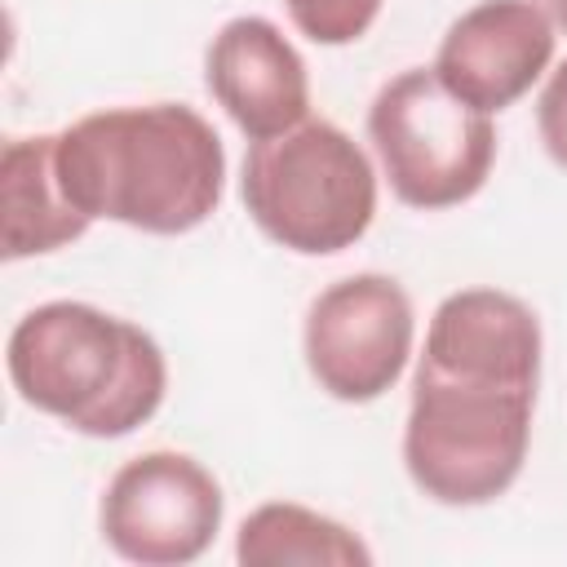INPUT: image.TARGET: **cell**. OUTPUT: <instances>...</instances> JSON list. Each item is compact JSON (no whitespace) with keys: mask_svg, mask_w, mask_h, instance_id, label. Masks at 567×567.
<instances>
[{"mask_svg":"<svg viewBox=\"0 0 567 567\" xmlns=\"http://www.w3.org/2000/svg\"><path fill=\"white\" fill-rule=\"evenodd\" d=\"M558 27L536 0H478L439 40L434 75L470 106H514L554 62Z\"/></svg>","mask_w":567,"mask_h":567,"instance_id":"obj_8","label":"cell"},{"mask_svg":"<svg viewBox=\"0 0 567 567\" xmlns=\"http://www.w3.org/2000/svg\"><path fill=\"white\" fill-rule=\"evenodd\" d=\"M0 217H4V261L58 252L93 226L66 199V190L58 182L53 133L4 142V155H0Z\"/></svg>","mask_w":567,"mask_h":567,"instance_id":"obj_11","label":"cell"},{"mask_svg":"<svg viewBox=\"0 0 567 567\" xmlns=\"http://www.w3.org/2000/svg\"><path fill=\"white\" fill-rule=\"evenodd\" d=\"M58 182L89 221H120L146 235L204 226L226 190L217 128L186 102L111 106L53 133Z\"/></svg>","mask_w":567,"mask_h":567,"instance_id":"obj_1","label":"cell"},{"mask_svg":"<svg viewBox=\"0 0 567 567\" xmlns=\"http://www.w3.org/2000/svg\"><path fill=\"white\" fill-rule=\"evenodd\" d=\"M9 381L18 399L89 439H124L168 394L159 341L89 301H44L9 332Z\"/></svg>","mask_w":567,"mask_h":567,"instance_id":"obj_2","label":"cell"},{"mask_svg":"<svg viewBox=\"0 0 567 567\" xmlns=\"http://www.w3.org/2000/svg\"><path fill=\"white\" fill-rule=\"evenodd\" d=\"M416 337L412 297L399 279L363 270L328 284L301 323V354L315 385L341 403L381 399L408 368Z\"/></svg>","mask_w":567,"mask_h":567,"instance_id":"obj_6","label":"cell"},{"mask_svg":"<svg viewBox=\"0 0 567 567\" xmlns=\"http://www.w3.org/2000/svg\"><path fill=\"white\" fill-rule=\"evenodd\" d=\"M204 84L248 142L275 137L310 115V75L292 40L257 13L230 18L208 53Z\"/></svg>","mask_w":567,"mask_h":567,"instance_id":"obj_9","label":"cell"},{"mask_svg":"<svg viewBox=\"0 0 567 567\" xmlns=\"http://www.w3.org/2000/svg\"><path fill=\"white\" fill-rule=\"evenodd\" d=\"M536 133H540L545 155L558 168H567V58L549 71V80L536 97Z\"/></svg>","mask_w":567,"mask_h":567,"instance_id":"obj_14","label":"cell"},{"mask_svg":"<svg viewBox=\"0 0 567 567\" xmlns=\"http://www.w3.org/2000/svg\"><path fill=\"white\" fill-rule=\"evenodd\" d=\"M536 390L483 385L416 368L403 425V465L439 505H487L514 487L532 443Z\"/></svg>","mask_w":567,"mask_h":567,"instance_id":"obj_4","label":"cell"},{"mask_svg":"<svg viewBox=\"0 0 567 567\" xmlns=\"http://www.w3.org/2000/svg\"><path fill=\"white\" fill-rule=\"evenodd\" d=\"M221 483L186 452H142L124 461L97 509L102 540L142 567L195 563L221 532Z\"/></svg>","mask_w":567,"mask_h":567,"instance_id":"obj_7","label":"cell"},{"mask_svg":"<svg viewBox=\"0 0 567 567\" xmlns=\"http://www.w3.org/2000/svg\"><path fill=\"white\" fill-rule=\"evenodd\" d=\"M368 142L390 190L408 208H456L474 199L496 164V124L461 102L434 66L385 80L368 106Z\"/></svg>","mask_w":567,"mask_h":567,"instance_id":"obj_5","label":"cell"},{"mask_svg":"<svg viewBox=\"0 0 567 567\" xmlns=\"http://www.w3.org/2000/svg\"><path fill=\"white\" fill-rule=\"evenodd\" d=\"M284 9L306 40L341 49L372 31L381 0H284Z\"/></svg>","mask_w":567,"mask_h":567,"instance_id":"obj_13","label":"cell"},{"mask_svg":"<svg viewBox=\"0 0 567 567\" xmlns=\"http://www.w3.org/2000/svg\"><path fill=\"white\" fill-rule=\"evenodd\" d=\"M416 368L536 390L540 381V319L527 301L501 288H461L439 301Z\"/></svg>","mask_w":567,"mask_h":567,"instance_id":"obj_10","label":"cell"},{"mask_svg":"<svg viewBox=\"0 0 567 567\" xmlns=\"http://www.w3.org/2000/svg\"><path fill=\"white\" fill-rule=\"evenodd\" d=\"M235 558L244 567H368L372 549L346 523L319 509L266 501L239 523Z\"/></svg>","mask_w":567,"mask_h":567,"instance_id":"obj_12","label":"cell"},{"mask_svg":"<svg viewBox=\"0 0 567 567\" xmlns=\"http://www.w3.org/2000/svg\"><path fill=\"white\" fill-rule=\"evenodd\" d=\"M540 9H545V18L558 27V31H567V0H536Z\"/></svg>","mask_w":567,"mask_h":567,"instance_id":"obj_15","label":"cell"},{"mask_svg":"<svg viewBox=\"0 0 567 567\" xmlns=\"http://www.w3.org/2000/svg\"><path fill=\"white\" fill-rule=\"evenodd\" d=\"M239 195L266 239L301 257L354 248L377 217V173L368 151L332 120H301L248 142Z\"/></svg>","mask_w":567,"mask_h":567,"instance_id":"obj_3","label":"cell"}]
</instances>
